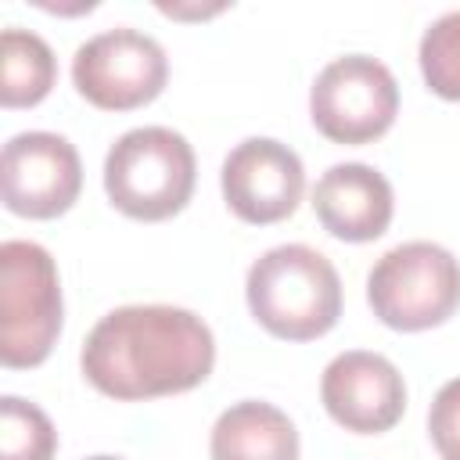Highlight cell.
I'll list each match as a JSON object with an SVG mask.
<instances>
[{
  "instance_id": "obj_1",
  "label": "cell",
  "mask_w": 460,
  "mask_h": 460,
  "mask_svg": "<svg viewBox=\"0 0 460 460\" xmlns=\"http://www.w3.org/2000/svg\"><path fill=\"white\" fill-rule=\"evenodd\" d=\"M216 363L208 323L180 305H122L104 313L83 341L86 381L119 402L198 388Z\"/></svg>"
},
{
  "instance_id": "obj_2",
  "label": "cell",
  "mask_w": 460,
  "mask_h": 460,
  "mask_svg": "<svg viewBox=\"0 0 460 460\" xmlns=\"http://www.w3.org/2000/svg\"><path fill=\"white\" fill-rule=\"evenodd\" d=\"M248 309L273 338L313 341L341 316V280L334 262L309 244L262 252L244 280Z\"/></svg>"
},
{
  "instance_id": "obj_3",
  "label": "cell",
  "mask_w": 460,
  "mask_h": 460,
  "mask_svg": "<svg viewBox=\"0 0 460 460\" xmlns=\"http://www.w3.org/2000/svg\"><path fill=\"white\" fill-rule=\"evenodd\" d=\"M198 180L194 147L169 126H137L122 133L104 158L108 201L140 223H162L176 216Z\"/></svg>"
},
{
  "instance_id": "obj_4",
  "label": "cell",
  "mask_w": 460,
  "mask_h": 460,
  "mask_svg": "<svg viewBox=\"0 0 460 460\" xmlns=\"http://www.w3.org/2000/svg\"><path fill=\"white\" fill-rule=\"evenodd\" d=\"M61 334V280L36 241L0 244V363L40 367Z\"/></svg>"
},
{
  "instance_id": "obj_5",
  "label": "cell",
  "mask_w": 460,
  "mask_h": 460,
  "mask_svg": "<svg viewBox=\"0 0 460 460\" xmlns=\"http://www.w3.org/2000/svg\"><path fill=\"white\" fill-rule=\"evenodd\" d=\"M367 302L392 331H431L460 309V262L431 241L395 244L374 262Z\"/></svg>"
},
{
  "instance_id": "obj_6",
  "label": "cell",
  "mask_w": 460,
  "mask_h": 460,
  "mask_svg": "<svg viewBox=\"0 0 460 460\" xmlns=\"http://www.w3.org/2000/svg\"><path fill=\"white\" fill-rule=\"evenodd\" d=\"M309 115L334 144H370L385 137L399 115L395 75L370 54L334 58L309 90Z\"/></svg>"
},
{
  "instance_id": "obj_7",
  "label": "cell",
  "mask_w": 460,
  "mask_h": 460,
  "mask_svg": "<svg viewBox=\"0 0 460 460\" xmlns=\"http://www.w3.org/2000/svg\"><path fill=\"white\" fill-rule=\"evenodd\" d=\"M169 79V58L162 43L140 29L119 25L79 43L72 58L75 90L104 111H133L151 104Z\"/></svg>"
},
{
  "instance_id": "obj_8",
  "label": "cell",
  "mask_w": 460,
  "mask_h": 460,
  "mask_svg": "<svg viewBox=\"0 0 460 460\" xmlns=\"http://www.w3.org/2000/svg\"><path fill=\"white\" fill-rule=\"evenodd\" d=\"M83 190L79 151L47 129L18 133L0 155V194L7 212L25 219H54L75 205Z\"/></svg>"
},
{
  "instance_id": "obj_9",
  "label": "cell",
  "mask_w": 460,
  "mask_h": 460,
  "mask_svg": "<svg viewBox=\"0 0 460 460\" xmlns=\"http://www.w3.org/2000/svg\"><path fill=\"white\" fill-rule=\"evenodd\" d=\"M219 183L237 219L252 226H270L298 208L305 190V169L288 144L273 137H248L226 155Z\"/></svg>"
},
{
  "instance_id": "obj_10",
  "label": "cell",
  "mask_w": 460,
  "mask_h": 460,
  "mask_svg": "<svg viewBox=\"0 0 460 460\" xmlns=\"http://www.w3.org/2000/svg\"><path fill=\"white\" fill-rule=\"evenodd\" d=\"M320 399L334 424L356 435H381L406 410V381L392 359L367 349L334 356L320 377Z\"/></svg>"
},
{
  "instance_id": "obj_11",
  "label": "cell",
  "mask_w": 460,
  "mask_h": 460,
  "mask_svg": "<svg viewBox=\"0 0 460 460\" xmlns=\"http://www.w3.org/2000/svg\"><path fill=\"white\" fill-rule=\"evenodd\" d=\"M313 212L331 237L363 244L388 230L395 212V194L385 172H377L374 165L338 162L316 180Z\"/></svg>"
},
{
  "instance_id": "obj_12",
  "label": "cell",
  "mask_w": 460,
  "mask_h": 460,
  "mask_svg": "<svg viewBox=\"0 0 460 460\" xmlns=\"http://www.w3.org/2000/svg\"><path fill=\"white\" fill-rule=\"evenodd\" d=\"M208 453L212 460H298V431L280 406L241 399L216 417Z\"/></svg>"
},
{
  "instance_id": "obj_13",
  "label": "cell",
  "mask_w": 460,
  "mask_h": 460,
  "mask_svg": "<svg viewBox=\"0 0 460 460\" xmlns=\"http://www.w3.org/2000/svg\"><path fill=\"white\" fill-rule=\"evenodd\" d=\"M58 79L54 50L43 36L7 25L0 36V104L32 108L40 104Z\"/></svg>"
},
{
  "instance_id": "obj_14",
  "label": "cell",
  "mask_w": 460,
  "mask_h": 460,
  "mask_svg": "<svg viewBox=\"0 0 460 460\" xmlns=\"http://www.w3.org/2000/svg\"><path fill=\"white\" fill-rule=\"evenodd\" d=\"M58 431L50 417L18 395L0 399V460H54Z\"/></svg>"
},
{
  "instance_id": "obj_15",
  "label": "cell",
  "mask_w": 460,
  "mask_h": 460,
  "mask_svg": "<svg viewBox=\"0 0 460 460\" xmlns=\"http://www.w3.org/2000/svg\"><path fill=\"white\" fill-rule=\"evenodd\" d=\"M420 75L435 97L460 101V11H449L424 29Z\"/></svg>"
},
{
  "instance_id": "obj_16",
  "label": "cell",
  "mask_w": 460,
  "mask_h": 460,
  "mask_svg": "<svg viewBox=\"0 0 460 460\" xmlns=\"http://www.w3.org/2000/svg\"><path fill=\"white\" fill-rule=\"evenodd\" d=\"M428 435L442 460H460V377L435 392L428 410Z\"/></svg>"
},
{
  "instance_id": "obj_17",
  "label": "cell",
  "mask_w": 460,
  "mask_h": 460,
  "mask_svg": "<svg viewBox=\"0 0 460 460\" xmlns=\"http://www.w3.org/2000/svg\"><path fill=\"white\" fill-rule=\"evenodd\" d=\"M158 11H165V14H172V18H208V14H219L223 11V4H216V7H169V4H158Z\"/></svg>"
},
{
  "instance_id": "obj_18",
  "label": "cell",
  "mask_w": 460,
  "mask_h": 460,
  "mask_svg": "<svg viewBox=\"0 0 460 460\" xmlns=\"http://www.w3.org/2000/svg\"><path fill=\"white\" fill-rule=\"evenodd\" d=\"M86 460H119V456H86Z\"/></svg>"
}]
</instances>
